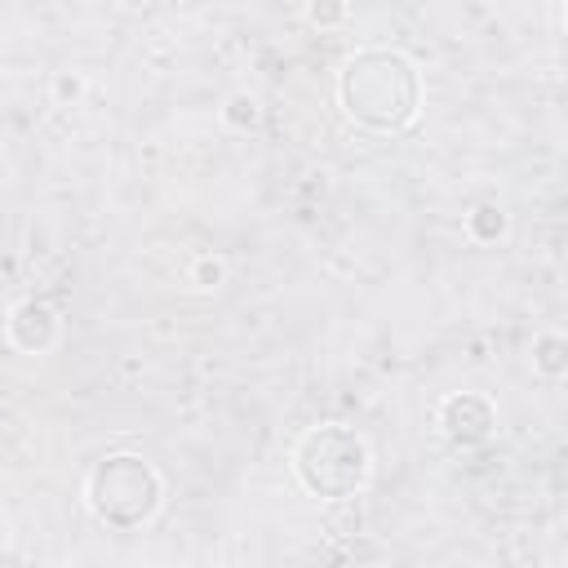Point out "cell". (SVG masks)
I'll list each match as a JSON object with an SVG mask.
<instances>
[{"label": "cell", "mask_w": 568, "mask_h": 568, "mask_svg": "<svg viewBox=\"0 0 568 568\" xmlns=\"http://www.w3.org/2000/svg\"><path fill=\"white\" fill-rule=\"evenodd\" d=\"M475 226H484V231H493V209H479V217H475Z\"/></svg>", "instance_id": "8"}, {"label": "cell", "mask_w": 568, "mask_h": 568, "mask_svg": "<svg viewBox=\"0 0 568 568\" xmlns=\"http://www.w3.org/2000/svg\"><path fill=\"white\" fill-rule=\"evenodd\" d=\"M311 18L315 22H337L342 18V0H315L311 4Z\"/></svg>", "instance_id": "7"}, {"label": "cell", "mask_w": 568, "mask_h": 568, "mask_svg": "<svg viewBox=\"0 0 568 568\" xmlns=\"http://www.w3.org/2000/svg\"><path fill=\"white\" fill-rule=\"evenodd\" d=\"M342 98L355 120H364L373 129H399L417 111V75L399 53L368 49V53L351 58V67L342 75Z\"/></svg>", "instance_id": "1"}, {"label": "cell", "mask_w": 568, "mask_h": 568, "mask_svg": "<svg viewBox=\"0 0 568 568\" xmlns=\"http://www.w3.org/2000/svg\"><path fill=\"white\" fill-rule=\"evenodd\" d=\"M89 501H93L98 519L129 528V524H142V519L155 510V501H160V479H155V470H151L142 457L120 453V457H106V462L93 470V479H89Z\"/></svg>", "instance_id": "2"}, {"label": "cell", "mask_w": 568, "mask_h": 568, "mask_svg": "<svg viewBox=\"0 0 568 568\" xmlns=\"http://www.w3.org/2000/svg\"><path fill=\"white\" fill-rule=\"evenodd\" d=\"M257 102L253 98H231V106H226V120L231 124H257Z\"/></svg>", "instance_id": "6"}, {"label": "cell", "mask_w": 568, "mask_h": 568, "mask_svg": "<svg viewBox=\"0 0 568 568\" xmlns=\"http://www.w3.org/2000/svg\"><path fill=\"white\" fill-rule=\"evenodd\" d=\"M53 333H58V320H53V311L44 302H27V306L13 311V337H18V346L44 351L53 342Z\"/></svg>", "instance_id": "5"}, {"label": "cell", "mask_w": 568, "mask_h": 568, "mask_svg": "<svg viewBox=\"0 0 568 568\" xmlns=\"http://www.w3.org/2000/svg\"><path fill=\"white\" fill-rule=\"evenodd\" d=\"M444 426L453 439H484L493 426V408L479 395H457L444 404Z\"/></svg>", "instance_id": "4"}, {"label": "cell", "mask_w": 568, "mask_h": 568, "mask_svg": "<svg viewBox=\"0 0 568 568\" xmlns=\"http://www.w3.org/2000/svg\"><path fill=\"white\" fill-rule=\"evenodd\" d=\"M297 470L306 479L311 493L320 497H351L364 475H368V448L337 426H324L315 435H306L302 453H297Z\"/></svg>", "instance_id": "3"}]
</instances>
